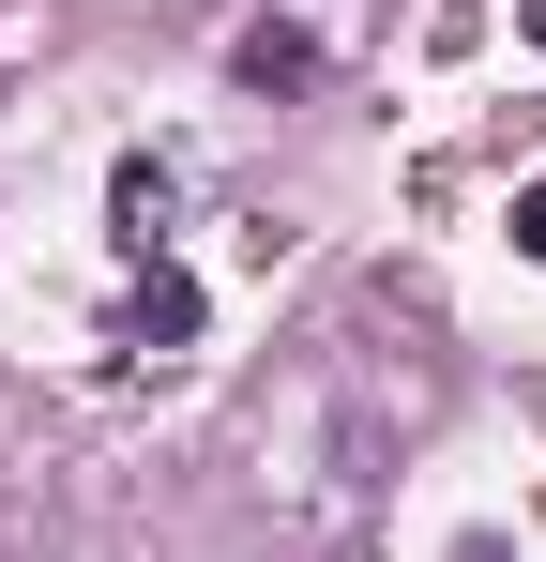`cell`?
I'll list each match as a JSON object with an SVG mask.
<instances>
[{"mask_svg":"<svg viewBox=\"0 0 546 562\" xmlns=\"http://www.w3.org/2000/svg\"><path fill=\"white\" fill-rule=\"evenodd\" d=\"M197 319H213L197 274H182V259H137V289H122V350H152V366H168V350H197Z\"/></svg>","mask_w":546,"mask_h":562,"instance_id":"obj_2","label":"cell"},{"mask_svg":"<svg viewBox=\"0 0 546 562\" xmlns=\"http://www.w3.org/2000/svg\"><path fill=\"white\" fill-rule=\"evenodd\" d=\"M516 244H532V259H546V183H516Z\"/></svg>","mask_w":546,"mask_h":562,"instance_id":"obj_4","label":"cell"},{"mask_svg":"<svg viewBox=\"0 0 546 562\" xmlns=\"http://www.w3.org/2000/svg\"><path fill=\"white\" fill-rule=\"evenodd\" d=\"M228 77H243V92H319V31H304V15H243V31H228Z\"/></svg>","mask_w":546,"mask_h":562,"instance_id":"obj_3","label":"cell"},{"mask_svg":"<svg viewBox=\"0 0 546 562\" xmlns=\"http://www.w3.org/2000/svg\"><path fill=\"white\" fill-rule=\"evenodd\" d=\"M106 228H122V259H168V228H182V168L168 153H122L106 168Z\"/></svg>","mask_w":546,"mask_h":562,"instance_id":"obj_1","label":"cell"}]
</instances>
